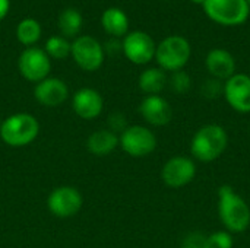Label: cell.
I'll return each instance as SVG.
<instances>
[{
	"mask_svg": "<svg viewBox=\"0 0 250 248\" xmlns=\"http://www.w3.org/2000/svg\"><path fill=\"white\" fill-rule=\"evenodd\" d=\"M218 213L223 225L231 234L245 232L250 225V208L231 186L218 189Z\"/></svg>",
	"mask_w": 250,
	"mask_h": 248,
	"instance_id": "1",
	"label": "cell"
},
{
	"mask_svg": "<svg viewBox=\"0 0 250 248\" xmlns=\"http://www.w3.org/2000/svg\"><path fill=\"white\" fill-rule=\"evenodd\" d=\"M229 146V134L220 124L202 126L192 137L190 152L201 162H212L218 159Z\"/></svg>",
	"mask_w": 250,
	"mask_h": 248,
	"instance_id": "2",
	"label": "cell"
},
{
	"mask_svg": "<svg viewBox=\"0 0 250 248\" xmlns=\"http://www.w3.org/2000/svg\"><path fill=\"white\" fill-rule=\"evenodd\" d=\"M40 133L38 120L29 113H16L6 117L0 126L1 140L12 148L31 145Z\"/></svg>",
	"mask_w": 250,
	"mask_h": 248,
	"instance_id": "3",
	"label": "cell"
},
{
	"mask_svg": "<svg viewBox=\"0 0 250 248\" xmlns=\"http://www.w3.org/2000/svg\"><path fill=\"white\" fill-rule=\"evenodd\" d=\"M192 54L190 42L182 35H170L164 38L155 50V60L164 72L183 70Z\"/></svg>",
	"mask_w": 250,
	"mask_h": 248,
	"instance_id": "4",
	"label": "cell"
},
{
	"mask_svg": "<svg viewBox=\"0 0 250 248\" xmlns=\"http://www.w3.org/2000/svg\"><path fill=\"white\" fill-rule=\"evenodd\" d=\"M202 9L212 22L223 26L243 25L250 15L248 0H205Z\"/></svg>",
	"mask_w": 250,
	"mask_h": 248,
	"instance_id": "5",
	"label": "cell"
},
{
	"mask_svg": "<svg viewBox=\"0 0 250 248\" xmlns=\"http://www.w3.org/2000/svg\"><path fill=\"white\" fill-rule=\"evenodd\" d=\"M122 149L133 158H144L151 155L157 148L155 134L145 126H129L120 136Z\"/></svg>",
	"mask_w": 250,
	"mask_h": 248,
	"instance_id": "6",
	"label": "cell"
},
{
	"mask_svg": "<svg viewBox=\"0 0 250 248\" xmlns=\"http://www.w3.org/2000/svg\"><path fill=\"white\" fill-rule=\"evenodd\" d=\"M75 63L85 72H95L98 70L105 57L104 47L91 35H82L78 37L72 42V51H70Z\"/></svg>",
	"mask_w": 250,
	"mask_h": 248,
	"instance_id": "7",
	"label": "cell"
},
{
	"mask_svg": "<svg viewBox=\"0 0 250 248\" xmlns=\"http://www.w3.org/2000/svg\"><path fill=\"white\" fill-rule=\"evenodd\" d=\"M157 44L154 38L144 31L127 32L122 41L125 57L133 64H146L155 57Z\"/></svg>",
	"mask_w": 250,
	"mask_h": 248,
	"instance_id": "8",
	"label": "cell"
},
{
	"mask_svg": "<svg viewBox=\"0 0 250 248\" xmlns=\"http://www.w3.org/2000/svg\"><path fill=\"white\" fill-rule=\"evenodd\" d=\"M18 69L22 77L29 82H41L48 77L51 70V61L47 53L38 47H28L18 58Z\"/></svg>",
	"mask_w": 250,
	"mask_h": 248,
	"instance_id": "9",
	"label": "cell"
},
{
	"mask_svg": "<svg viewBox=\"0 0 250 248\" xmlns=\"http://www.w3.org/2000/svg\"><path fill=\"white\" fill-rule=\"evenodd\" d=\"M83 205V197L81 191L70 186H62L54 189L48 199L47 206L50 212L57 218H70L75 216Z\"/></svg>",
	"mask_w": 250,
	"mask_h": 248,
	"instance_id": "10",
	"label": "cell"
},
{
	"mask_svg": "<svg viewBox=\"0 0 250 248\" xmlns=\"http://www.w3.org/2000/svg\"><path fill=\"white\" fill-rule=\"evenodd\" d=\"M195 175L196 165L188 156H173L164 164L161 170V178L170 189H182L188 186L195 178Z\"/></svg>",
	"mask_w": 250,
	"mask_h": 248,
	"instance_id": "11",
	"label": "cell"
},
{
	"mask_svg": "<svg viewBox=\"0 0 250 248\" xmlns=\"http://www.w3.org/2000/svg\"><path fill=\"white\" fill-rule=\"evenodd\" d=\"M227 104L237 113H250V76L245 73H234L224 82L223 92Z\"/></svg>",
	"mask_w": 250,
	"mask_h": 248,
	"instance_id": "12",
	"label": "cell"
},
{
	"mask_svg": "<svg viewBox=\"0 0 250 248\" xmlns=\"http://www.w3.org/2000/svg\"><path fill=\"white\" fill-rule=\"evenodd\" d=\"M35 99L44 107H59L62 105L69 96L67 85L57 77H45L44 80L38 82L34 89Z\"/></svg>",
	"mask_w": 250,
	"mask_h": 248,
	"instance_id": "13",
	"label": "cell"
},
{
	"mask_svg": "<svg viewBox=\"0 0 250 248\" xmlns=\"http://www.w3.org/2000/svg\"><path fill=\"white\" fill-rule=\"evenodd\" d=\"M72 107L78 117L82 120L97 118L104 108V99L101 94L92 88H82L75 92L72 98Z\"/></svg>",
	"mask_w": 250,
	"mask_h": 248,
	"instance_id": "14",
	"label": "cell"
},
{
	"mask_svg": "<svg viewBox=\"0 0 250 248\" xmlns=\"http://www.w3.org/2000/svg\"><path fill=\"white\" fill-rule=\"evenodd\" d=\"M139 113L148 124L157 127L168 124L173 117L171 105L160 95H146L139 105Z\"/></svg>",
	"mask_w": 250,
	"mask_h": 248,
	"instance_id": "15",
	"label": "cell"
},
{
	"mask_svg": "<svg viewBox=\"0 0 250 248\" xmlns=\"http://www.w3.org/2000/svg\"><path fill=\"white\" fill-rule=\"evenodd\" d=\"M205 66L212 77L223 82L230 79L236 72V60L224 48H212L205 57Z\"/></svg>",
	"mask_w": 250,
	"mask_h": 248,
	"instance_id": "16",
	"label": "cell"
},
{
	"mask_svg": "<svg viewBox=\"0 0 250 248\" xmlns=\"http://www.w3.org/2000/svg\"><path fill=\"white\" fill-rule=\"evenodd\" d=\"M120 145L119 136L113 133L108 129H101L89 134L86 140V148L89 153L95 156H107L116 151V148Z\"/></svg>",
	"mask_w": 250,
	"mask_h": 248,
	"instance_id": "17",
	"label": "cell"
},
{
	"mask_svg": "<svg viewBox=\"0 0 250 248\" xmlns=\"http://www.w3.org/2000/svg\"><path fill=\"white\" fill-rule=\"evenodd\" d=\"M101 25L104 31L113 38L125 37L129 31L127 15L119 7H108L101 15Z\"/></svg>",
	"mask_w": 250,
	"mask_h": 248,
	"instance_id": "18",
	"label": "cell"
},
{
	"mask_svg": "<svg viewBox=\"0 0 250 248\" xmlns=\"http://www.w3.org/2000/svg\"><path fill=\"white\" fill-rule=\"evenodd\" d=\"M168 83L166 72L160 67H149L139 76V88L146 95H160Z\"/></svg>",
	"mask_w": 250,
	"mask_h": 248,
	"instance_id": "19",
	"label": "cell"
},
{
	"mask_svg": "<svg viewBox=\"0 0 250 248\" xmlns=\"http://www.w3.org/2000/svg\"><path fill=\"white\" fill-rule=\"evenodd\" d=\"M57 26L60 29V32L63 34L64 38H72L75 37L82 26V15L73 9V7H67L64 9L57 19Z\"/></svg>",
	"mask_w": 250,
	"mask_h": 248,
	"instance_id": "20",
	"label": "cell"
},
{
	"mask_svg": "<svg viewBox=\"0 0 250 248\" xmlns=\"http://www.w3.org/2000/svg\"><path fill=\"white\" fill-rule=\"evenodd\" d=\"M16 38L21 44L32 47L41 38V26L32 18L22 19L16 26Z\"/></svg>",
	"mask_w": 250,
	"mask_h": 248,
	"instance_id": "21",
	"label": "cell"
},
{
	"mask_svg": "<svg viewBox=\"0 0 250 248\" xmlns=\"http://www.w3.org/2000/svg\"><path fill=\"white\" fill-rule=\"evenodd\" d=\"M48 57L56 58V60H63L66 57L70 56L72 51V44L69 42L67 38L64 37H59V35H53L47 39L45 42V50Z\"/></svg>",
	"mask_w": 250,
	"mask_h": 248,
	"instance_id": "22",
	"label": "cell"
},
{
	"mask_svg": "<svg viewBox=\"0 0 250 248\" xmlns=\"http://www.w3.org/2000/svg\"><path fill=\"white\" fill-rule=\"evenodd\" d=\"M168 82H170V86H171L173 92H176L179 95H183V94L189 92V89L192 86V79H190L189 73L185 72V70L173 72Z\"/></svg>",
	"mask_w": 250,
	"mask_h": 248,
	"instance_id": "23",
	"label": "cell"
},
{
	"mask_svg": "<svg viewBox=\"0 0 250 248\" xmlns=\"http://www.w3.org/2000/svg\"><path fill=\"white\" fill-rule=\"evenodd\" d=\"M233 237L229 231H217L211 235H207L205 248H233Z\"/></svg>",
	"mask_w": 250,
	"mask_h": 248,
	"instance_id": "24",
	"label": "cell"
},
{
	"mask_svg": "<svg viewBox=\"0 0 250 248\" xmlns=\"http://www.w3.org/2000/svg\"><path fill=\"white\" fill-rule=\"evenodd\" d=\"M223 92H224V82L218 80L215 77L205 80L201 86V94L208 99H215V98L221 96Z\"/></svg>",
	"mask_w": 250,
	"mask_h": 248,
	"instance_id": "25",
	"label": "cell"
},
{
	"mask_svg": "<svg viewBox=\"0 0 250 248\" xmlns=\"http://www.w3.org/2000/svg\"><path fill=\"white\" fill-rule=\"evenodd\" d=\"M207 247V235L195 231V232H189L183 240H182V246L180 248H205Z\"/></svg>",
	"mask_w": 250,
	"mask_h": 248,
	"instance_id": "26",
	"label": "cell"
},
{
	"mask_svg": "<svg viewBox=\"0 0 250 248\" xmlns=\"http://www.w3.org/2000/svg\"><path fill=\"white\" fill-rule=\"evenodd\" d=\"M108 130H111L113 133H123L129 126H127V120H126V115L123 113H113L108 115Z\"/></svg>",
	"mask_w": 250,
	"mask_h": 248,
	"instance_id": "27",
	"label": "cell"
},
{
	"mask_svg": "<svg viewBox=\"0 0 250 248\" xmlns=\"http://www.w3.org/2000/svg\"><path fill=\"white\" fill-rule=\"evenodd\" d=\"M10 7V0H0V20L7 15Z\"/></svg>",
	"mask_w": 250,
	"mask_h": 248,
	"instance_id": "28",
	"label": "cell"
},
{
	"mask_svg": "<svg viewBox=\"0 0 250 248\" xmlns=\"http://www.w3.org/2000/svg\"><path fill=\"white\" fill-rule=\"evenodd\" d=\"M192 3H195V4H204L205 3V0H190Z\"/></svg>",
	"mask_w": 250,
	"mask_h": 248,
	"instance_id": "29",
	"label": "cell"
},
{
	"mask_svg": "<svg viewBox=\"0 0 250 248\" xmlns=\"http://www.w3.org/2000/svg\"><path fill=\"white\" fill-rule=\"evenodd\" d=\"M0 126H1V121H0Z\"/></svg>",
	"mask_w": 250,
	"mask_h": 248,
	"instance_id": "30",
	"label": "cell"
},
{
	"mask_svg": "<svg viewBox=\"0 0 250 248\" xmlns=\"http://www.w3.org/2000/svg\"><path fill=\"white\" fill-rule=\"evenodd\" d=\"M248 1H249V4H250V0H248Z\"/></svg>",
	"mask_w": 250,
	"mask_h": 248,
	"instance_id": "31",
	"label": "cell"
},
{
	"mask_svg": "<svg viewBox=\"0 0 250 248\" xmlns=\"http://www.w3.org/2000/svg\"><path fill=\"white\" fill-rule=\"evenodd\" d=\"M249 76H250V75H249Z\"/></svg>",
	"mask_w": 250,
	"mask_h": 248,
	"instance_id": "32",
	"label": "cell"
}]
</instances>
